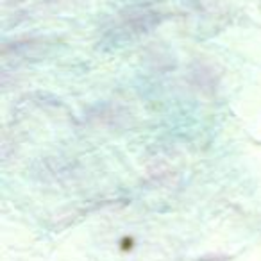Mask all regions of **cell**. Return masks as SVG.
Instances as JSON below:
<instances>
[{"label":"cell","mask_w":261,"mask_h":261,"mask_svg":"<svg viewBox=\"0 0 261 261\" xmlns=\"http://www.w3.org/2000/svg\"><path fill=\"white\" fill-rule=\"evenodd\" d=\"M161 22V13L150 8H130L116 16L111 27L115 40H130L142 36L158 27Z\"/></svg>","instance_id":"cell-1"},{"label":"cell","mask_w":261,"mask_h":261,"mask_svg":"<svg viewBox=\"0 0 261 261\" xmlns=\"http://www.w3.org/2000/svg\"><path fill=\"white\" fill-rule=\"evenodd\" d=\"M75 174V165L63 158H45L34 165V177L47 185H65L72 181Z\"/></svg>","instance_id":"cell-2"},{"label":"cell","mask_w":261,"mask_h":261,"mask_svg":"<svg viewBox=\"0 0 261 261\" xmlns=\"http://www.w3.org/2000/svg\"><path fill=\"white\" fill-rule=\"evenodd\" d=\"M45 45L47 43L41 38H25V40H16L13 43H6L4 48H2L4 65H8L9 61H13L16 65V63L40 58L45 50Z\"/></svg>","instance_id":"cell-3"},{"label":"cell","mask_w":261,"mask_h":261,"mask_svg":"<svg viewBox=\"0 0 261 261\" xmlns=\"http://www.w3.org/2000/svg\"><path fill=\"white\" fill-rule=\"evenodd\" d=\"M88 118L97 125L104 127H122L129 122L130 113L118 104H98L88 111Z\"/></svg>","instance_id":"cell-4"},{"label":"cell","mask_w":261,"mask_h":261,"mask_svg":"<svg viewBox=\"0 0 261 261\" xmlns=\"http://www.w3.org/2000/svg\"><path fill=\"white\" fill-rule=\"evenodd\" d=\"M192 83L200 90H210L213 91L217 88V75H215L213 68L206 65H197L192 70Z\"/></svg>","instance_id":"cell-5"}]
</instances>
